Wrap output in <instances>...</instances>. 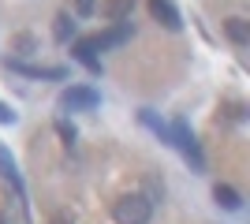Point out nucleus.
I'll use <instances>...</instances> for the list:
<instances>
[{
  "mask_svg": "<svg viewBox=\"0 0 250 224\" xmlns=\"http://www.w3.org/2000/svg\"><path fill=\"white\" fill-rule=\"evenodd\" d=\"M149 217H153V202H149L146 194H124L112 205L116 224H149Z\"/></svg>",
  "mask_w": 250,
  "mask_h": 224,
  "instance_id": "f257e3e1",
  "label": "nucleus"
},
{
  "mask_svg": "<svg viewBox=\"0 0 250 224\" xmlns=\"http://www.w3.org/2000/svg\"><path fill=\"white\" fill-rule=\"evenodd\" d=\"M101 105V97H97V90H90V86H67L60 94V108L63 112H90V108Z\"/></svg>",
  "mask_w": 250,
  "mask_h": 224,
  "instance_id": "f03ea898",
  "label": "nucleus"
},
{
  "mask_svg": "<svg viewBox=\"0 0 250 224\" xmlns=\"http://www.w3.org/2000/svg\"><path fill=\"white\" fill-rule=\"evenodd\" d=\"M172 146H179L183 149V157L190 161V164H194V168H206V157H202V149H198V142H194V135H190L187 131V123H183V120H176V127H172Z\"/></svg>",
  "mask_w": 250,
  "mask_h": 224,
  "instance_id": "7ed1b4c3",
  "label": "nucleus"
},
{
  "mask_svg": "<svg viewBox=\"0 0 250 224\" xmlns=\"http://www.w3.org/2000/svg\"><path fill=\"white\" fill-rule=\"evenodd\" d=\"M149 11H153V19L161 22V26H168V30H179V26H183L172 0H149Z\"/></svg>",
  "mask_w": 250,
  "mask_h": 224,
  "instance_id": "20e7f679",
  "label": "nucleus"
},
{
  "mask_svg": "<svg viewBox=\"0 0 250 224\" xmlns=\"http://www.w3.org/2000/svg\"><path fill=\"white\" fill-rule=\"evenodd\" d=\"M97 53H101V49H97L94 38H79V41H75V60H79V64H86L90 71H101V60H97Z\"/></svg>",
  "mask_w": 250,
  "mask_h": 224,
  "instance_id": "39448f33",
  "label": "nucleus"
},
{
  "mask_svg": "<svg viewBox=\"0 0 250 224\" xmlns=\"http://www.w3.org/2000/svg\"><path fill=\"white\" fill-rule=\"evenodd\" d=\"M131 34H135V26H131V22H116L112 30L108 34H97L94 41H97V49H112V45H120V41H127V38H131Z\"/></svg>",
  "mask_w": 250,
  "mask_h": 224,
  "instance_id": "423d86ee",
  "label": "nucleus"
},
{
  "mask_svg": "<svg viewBox=\"0 0 250 224\" xmlns=\"http://www.w3.org/2000/svg\"><path fill=\"white\" fill-rule=\"evenodd\" d=\"M11 71H19V75H30V79H63V67H38V64H19V60H8Z\"/></svg>",
  "mask_w": 250,
  "mask_h": 224,
  "instance_id": "0eeeda50",
  "label": "nucleus"
},
{
  "mask_svg": "<svg viewBox=\"0 0 250 224\" xmlns=\"http://www.w3.org/2000/svg\"><path fill=\"white\" fill-rule=\"evenodd\" d=\"M131 11H135V0H104V4H101V15H104L108 22L131 19Z\"/></svg>",
  "mask_w": 250,
  "mask_h": 224,
  "instance_id": "6e6552de",
  "label": "nucleus"
},
{
  "mask_svg": "<svg viewBox=\"0 0 250 224\" xmlns=\"http://www.w3.org/2000/svg\"><path fill=\"white\" fill-rule=\"evenodd\" d=\"M213 198H217V205H220V209H228V213L243 209L239 191H235V187H228V183H217V187H213Z\"/></svg>",
  "mask_w": 250,
  "mask_h": 224,
  "instance_id": "1a4fd4ad",
  "label": "nucleus"
},
{
  "mask_svg": "<svg viewBox=\"0 0 250 224\" xmlns=\"http://www.w3.org/2000/svg\"><path fill=\"white\" fill-rule=\"evenodd\" d=\"M0 176L15 187V194L22 198V180H19V168H15V161H11V153H8V146H0Z\"/></svg>",
  "mask_w": 250,
  "mask_h": 224,
  "instance_id": "9d476101",
  "label": "nucleus"
},
{
  "mask_svg": "<svg viewBox=\"0 0 250 224\" xmlns=\"http://www.w3.org/2000/svg\"><path fill=\"white\" fill-rule=\"evenodd\" d=\"M224 34H228V41H235V45H247V41H250V22L235 15V19H228V22H224Z\"/></svg>",
  "mask_w": 250,
  "mask_h": 224,
  "instance_id": "9b49d317",
  "label": "nucleus"
},
{
  "mask_svg": "<svg viewBox=\"0 0 250 224\" xmlns=\"http://www.w3.org/2000/svg\"><path fill=\"white\" fill-rule=\"evenodd\" d=\"M52 34H56V41H67V38L75 34V22H71V15H67V11H60V15L52 19Z\"/></svg>",
  "mask_w": 250,
  "mask_h": 224,
  "instance_id": "f8f14e48",
  "label": "nucleus"
},
{
  "mask_svg": "<svg viewBox=\"0 0 250 224\" xmlns=\"http://www.w3.org/2000/svg\"><path fill=\"white\" fill-rule=\"evenodd\" d=\"M142 123H146V127H153V131H157V135H161L165 142H172V127H168V123H161V120H157L153 112H142Z\"/></svg>",
  "mask_w": 250,
  "mask_h": 224,
  "instance_id": "ddd939ff",
  "label": "nucleus"
},
{
  "mask_svg": "<svg viewBox=\"0 0 250 224\" xmlns=\"http://www.w3.org/2000/svg\"><path fill=\"white\" fill-rule=\"evenodd\" d=\"M56 131H60V139L67 142V146H71V142H75V127H71V123H67V120H56Z\"/></svg>",
  "mask_w": 250,
  "mask_h": 224,
  "instance_id": "4468645a",
  "label": "nucleus"
},
{
  "mask_svg": "<svg viewBox=\"0 0 250 224\" xmlns=\"http://www.w3.org/2000/svg\"><path fill=\"white\" fill-rule=\"evenodd\" d=\"M0 123H15V108L0 101Z\"/></svg>",
  "mask_w": 250,
  "mask_h": 224,
  "instance_id": "2eb2a0df",
  "label": "nucleus"
},
{
  "mask_svg": "<svg viewBox=\"0 0 250 224\" xmlns=\"http://www.w3.org/2000/svg\"><path fill=\"white\" fill-rule=\"evenodd\" d=\"M75 11L79 15H94V0H75Z\"/></svg>",
  "mask_w": 250,
  "mask_h": 224,
  "instance_id": "dca6fc26",
  "label": "nucleus"
},
{
  "mask_svg": "<svg viewBox=\"0 0 250 224\" xmlns=\"http://www.w3.org/2000/svg\"><path fill=\"white\" fill-rule=\"evenodd\" d=\"M0 224H22V221L11 213V209H0Z\"/></svg>",
  "mask_w": 250,
  "mask_h": 224,
  "instance_id": "f3484780",
  "label": "nucleus"
},
{
  "mask_svg": "<svg viewBox=\"0 0 250 224\" xmlns=\"http://www.w3.org/2000/svg\"><path fill=\"white\" fill-rule=\"evenodd\" d=\"M49 224H71V217H52Z\"/></svg>",
  "mask_w": 250,
  "mask_h": 224,
  "instance_id": "a211bd4d",
  "label": "nucleus"
}]
</instances>
